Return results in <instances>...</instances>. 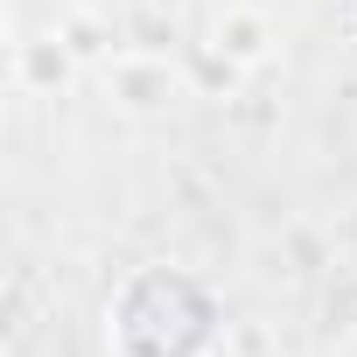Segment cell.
Here are the masks:
<instances>
[{
  "instance_id": "cell-1",
  "label": "cell",
  "mask_w": 357,
  "mask_h": 357,
  "mask_svg": "<svg viewBox=\"0 0 357 357\" xmlns=\"http://www.w3.org/2000/svg\"><path fill=\"white\" fill-rule=\"evenodd\" d=\"M105 91H112L119 112L154 119V112H168L175 98H183V70H175L161 50L133 43V50H112V63H105Z\"/></svg>"
},
{
  "instance_id": "cell-2",
  "label": "cell",
  "mask_w": 357,
  "mask_h": 357,
  "mask_svg": "<svg viewBox=\"0 0 357 357\" xmlns=\"http://www.w3.org/2000/svg\"><path fill=\"white\" fill-rule=\"evenodd\" d=\"M273 50H280V36L259 8H225L211 22V56H225L231 70H259V63H273Z\"/></svg>"
},
{
  "instance_id": "cell-3",
  "label": "cell",
  "mask_w": 357,
  "mask_h": 357,
  "mask_svg": "<svg viewBox=\"0 0 357 357\" xmlns=\"http://www.w3.org/2000/svg\"><path fill=\"white\" fill-rule=\"evenodd\" d=\"M70 36L56 29V36H22L15 43V91H29V98H56L63 84H70Z\"/></svg>"
}]
</instances>
